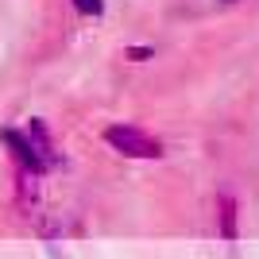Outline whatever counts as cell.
Masks as SVG:
<instances>
[{"instance_id":"6da1fadb","label":"cell","mask_w":259,"mask_h":259,"mask_svg":"<svg viewBox=\"0 0 259 259\" xmlns=\"http://www.w3.org/2000/svg\"><path fill=\"white\" fill-rule=\"evenodd\" d=\"M105 143L116 147L120 155H128V159H159L162 155V143L155 140V136H147L143 128H132V124H112V128H105Z\"/></svg>"},{"instance_id":"7a4b0ae2","label":"cell","mask_w":259,"mask_h":259,"mask_svg":"<svg viewBox=\"0 0 259 259\" xmlns=\"http://www.w3.org/2000/svg\"><path fill=\"white\" fill-rule=\"evenodd\" d=\"M0 143L8 147L16 170H27V174H35V178H43V174H47V166L39 162V155L31 151V143H27V136H23L20 128H4V132H0Z\"/></svg>"},{"instance_id":"3957f363","label":"cell","mask_w":259,"mask_h":259,"mask_svg":"<svg viewBox=\"0 0 259 259\" xmlns=\"http://www.w3.org/2000/svg\"><path fill=\"white\" fill-rule=\"evenodd\" d=\"M23 136H27V143H31V151L39 155V162H43L47 170L62 162V155L54 151V143H51V132H47V124H43V120H27V128H23Z\"/></svg>"},{"instance_id":"277c9868","label":"cell","mask_w":259,"mask_h":259,"mask_svg":"<svg viewBox=\"0 0 259 259\" xmlns=\"http://www.w3.org/2000/svg\"><path fill=\"white\" fill-rule=\"evenodd\" d=\"M217 217H221V236L236 240V201H232V194L217 197Z\"/></svg>"},{"instance_id":"5b68a950","label":"cell","mask_w":259,"mask_h":259,"mask_svg":"<svg viewBox=\"0 0 259 259\" xmlns=\"http://www.w3.org/2000/svg\"><path fill=\"white\" fill-rule=\"evenodd\" d=\"M16 201H20L23 209H31L35 201H39V178L27 170H16Z\"/></svg>"},{"instance_id":"8992f818","label":"cell","mask_w":259,"mask_h":259,"mask_svg":"<svg viewBox=\"0 0 259 259\" xmlns=\"http://www.w3.org/2000/svg\"><path fill=\"white\" fill-rule=\"evenodd\" d=\"M74 8L81 12V16H101V12H105V0H74Z\"/></svg>"},{"instance_id":"52a82bcc","label":"cell","mask_w":259,"mask_h":259,"mask_svg":"<svg viewBox=\"0 0 259 259\" xmlns=\"http://www.w3.org/2000/svg\"><path fill=\"white\" fill-rule=\"evenodd\" d=\"M151 47H128V58H132V62H143V58H151Z\"/></svg>"}]
</instances>
